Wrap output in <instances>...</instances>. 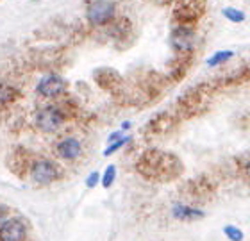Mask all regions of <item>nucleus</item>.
<instances>
[{"instance_id": "obj_1", "label": "nucleus", "mask_w": 250, "mask_h": 241, "mask_svg": "<svg viewBox=\"0 0 250 241\" xmlns=\"http://www.w3.org/2000/svg\"><path fill=\"white\" fill-rule=\"evenodd\" d=\"M136 170L146 181L168 182V181L177 179L183 173V162L175 154L150 148L140 156V159L136 162Z\"/></svg>"}, {"instance_id": "obj_2", "label": "nucleus", "mask_w": 250, "mask_h": 241, "mask_svg": "<svg viewBox=\"0 0 250 241\" xmlns=\"http://www.w3.org/2000/svg\"><path fill=\"white\" fill-rule=\"evenodd\" d=\"M208 9V0H183L173 11V23L183 27H195Z\"/></svg>"}, {"instance_id": "obj_3", "label": "nucleus", "mask_w": 250, "mask_h": 241, "mask_svg": "<svg viewBox=\"0 0 250 241\" xmlns=\"http://www.w3.org/2000/svg\"><path fill=\"white\" fill-rule=\"evenodd\" d=\"M115 11V4L111 0H89L86 5V18L95 27L107 25L116 18Z\"/></svg>"}, {"instance_id": "obj_4", "label": "nucleus", "mask_w": 250, "mask_h": 241, "mask_svg": "<svg viewBox=\"0 0 250 241\" xmlns=\"http://www.w3.org/2000/svg\"><path fill=\"white\" fill-rule=\"evenodd\" d=\"M177 107H179V113L184 115L186 118L195 116L198 113L206 111V107H208V95L204 93L202 88H193L189 91H186L179 99Z\"/></svg>"}, {"instance_id": "obj_5", "label": "nucleus", "mask_w": 250, "mask_h": 241, "mask_svg": "<svg viewBox=\"0 0 250 241\" xmlns=\"http://www.w3.org/2000/svg\"><path fill=\"white\" fill-rule=\"evenodd\" d=\"M197 45V34L193 27L175 25L170 32V47L175 54H191Z\"/></svg>"}, {"instance_id": "obj_6", "label": "nucleus", "mask_w": 250, "mask_h": 241, "mask_svg": "<svg viewBox=\"0 0 250 241\" xmlns=\"http://www.w3.org/2000/svg\"><path fill=\"white\" fill-rule=\"evenodd\" d=\"M64 111L56 105H48L45 109H42L36 116V125L40 131L43 132H56L59 127L64 123Z\"/></svg>"}, {"instance_id": "obj_7", "label": "nucleus", "mask_w": 250, "mask_h": 241, "mask_svg": "<svg viewBox=\"0 0 250 241\" xmlns=\"http://www.w3.org/2000/svg\"><path fill=\"white\" fill-rule=\"evenodd\" d=\"M31 177L36 184H50L61 177V168L54 161L40 159L31 166Z\"/></svg>"}, {"instance_id": "obj_8", "label": "nucleus", "mask_w": 250, "mask_h": 241, "mask_svg": "<svg viewBox=\"0 0 250 241\" xmlns=\"http://www.w3.org/2000/svg\"><path fill=\"white\" fill-rule=\"evenodd\" d=\"M93 79L105 91L116 93L118 89L124 88V77L115 68H97L93 72Z\"/></svg>"}, {"instance_id": "obj_9", "label": "nucleus", "mask_w": 250, "mask_h": 241, "mask_svg": "<svg viewBox=\"0 0 250 241\" xmlns=\"http://www.w3.org/2000/svg\"><path fill=\"white\" fill-rule=\"evenodd\" d=\"M66 88H68L66 80L56 74H50V75H45V77L40 80L36 91L42 95V97H45V99H54V97H59L61 93H64Z\"/></svg>"}, {"instance_id": "obj_10", "label": "nucleus", "mask_w": 250, "mask_h": 241, "mask_svg": "<svg viewBox=\"0 0 250 241\" xmlns=\"http://www.w3.org/2000/svg\"><path fill=\"white\" fill-rule=\"evenodd\" d=\"M0 234H2V241H23L27 236L25 221L20 220V218L2 220Z\"/></svg>"}, {"instance_id": "obj_11", "label": "nucleus", "mask_w": 250, "mask_h": 241, "mask_svg": "<svg viewBox=\"0 0 250 241\" xmlns=\"http://www.w3.org/2000/svg\"><path fill=\"white\" fill-rule=\"evenodd\" d=\"M193 64V52L191 54H177L175 58L170 61L168 64V74H170V79L173 82H179L186 77V74L189 72Z\"/></svg>"}, {"instance_id": "obj_12", "label": "nucleus", "mask_w": 250, "mask_h": 241, "mask_svg": "<svg viewBox=\"0 0 250 241\" xmlns=\"http://www.w3.org/2000/svg\"><path fill=\"white\" fill-rule=\"evenodd\" d=\"M105 31L109 34L113 40L116 41H124L125 38L129 36L130 32H132V25H130V21L124 16H118L115 20H111L107 25H105Z\"/></svg>"}, {"instance_id": "obj_13", "label": "nucleus", "mask_w": 250, "mask_h": 241, "mask_svg": "<svg viewBox=\"0 0 250 241\" xmlns=\"http://www.w3.org/2000/svg\"><path fill=\"white\" fill-rule=\"evenodd\" d=\"M81 141L75 140V138H64L61 141L58 143V147H56V152H58L59 158L62 159H68V161H72V159L79 158L81 156Z\"/></svg>"}, {"instance_id": "obj_14", "label": "nucleus", "mask_w": 250, "mask_h": 241, "mask_svg": "<svg viewBox=\"0 0 250 241\" xmlns=\"http://www.w3.org/2000/svg\"><path fill=\"white\" fill-rule=\"evenodd\" d=\"M173 127V118L167 113H161V115L154 116L150 121H148V125H146V131L148 132H154V134H161V132H167L170 131Z\"/></svg>"}, {"instance_id": "obj_15", "label": "nucleus", "mask_w": 250, "mask_h": 241, "mask_svg": "<svg viewBox=\"0 0 250 241\" xmlns=\"http://www.w3.org/2000/svg\"><path fill=\"white\" fill-rule=\"evenodd\" d=\"M172 215L173 218H177V220H183V221H191V220H198V218H204V211L200 209H195V207H189V205H173L172 209Z\"/></svg>"}, {"instance_id": "obj_16", "label": "nucleus", "mask_w": 250, "mask_h": 241, "mask_svg": "<svg viewBox=\"0 0 250 241\" xmlns=\"http://www.w3.org/2000/svg\"><path fill=\"white\" fill-rule=\"evenodd\" d=\"M232 56H234L232 50H218V52L213 54V56L208 59V66H220V64H224L225 61H229Z\"/></svg>"}, {"instance_id": "obj_17", "label": "nucleus", "mask_w": 250, "mask_h": 241, "mask_svg": "<svg viewBox=\"0 0 250 241\" xmlns=\"http://www.w3.org/2000/svg\"><path fill=\"white\" fill-rule=\"evenodd\" d=\"M224 16L227 18L229 21H232V23H241V21H245V13L241 9H236V7H225L224 11Z\"/></svg>"}, {"instance_id": "obj_18", "label": "nucleus", "mask_w": 250, "mask_h": 241, "mask_svg": "<svg viewBox=\"0 0 250 241\" xmlns=\"http://www.w3.org/2000/svg\"><path fill=\"white\" fill-rule=\"evenodd\" d=\"M115 179H116V166L115 164H109V166L105 168L104 177H102V186L104 188H111V184L115 182Z\"/></svg>"}, {"instance_id": "obj_19", "label": "nucleus", "mask_w": 250, "mask_h": 241, "mask_svg": "<svg viewBox=\"0 0 250 241\" xmlns=\"http://www.w3.org/2000/svg\"><path fill=\"white\" fill-rule=\"evenodd\" d=\"M224 234L229 238L230 241H243V231H240V229L234 225H225Z\"/></svg>"}, {"instance_id": "obj_20", "label": "nucleus", "mask_w": 250, "mask_h": 241, "mask_svg": "<svg viewBox=\"0 0 250 241\" xmlns=\"http://www.w3.org/2000/svg\"><path fill=\"white\" fill-rule=\"evenodd\" d=\"M16 97H18V91H16L15 88H11V86H2V95H0L2 105H5L7 102H13Z\"/></svg>"}, {"instance_id": "obj_21", "label": "nucleus", "mask_w": 250, "mask_h": 241, "mask_svg": "<svg viewBox=\"0 0 250 241\" xmlns=\"http://www.w3.org/2000/svg\"><path fill=\"white\" fill-rule=\"evenodd\" d=\"M129 141H130V136H125V138H122V140H118V141L109 143V147L104 150V156L107 158V156H111V154H115L116 150H120V148L124 147V145H127Z\"/></svg>"}, {"instance_id": "obj_22", "label": "nucleus", "mask_w": 250, "mask_h": 241, "mask_svg": "<svg viewBox=\"0 0 250 241\" xmlns=\"http://www.w3.org/2000/svg\"><path fill=\"white\" fill-rule=\"evenodd\" d=\"M99 181H100V173L91 172L88 175V179H86V186H88V188H95V186L99 184Z\"/></svg>"}, {"instance_id": "obj_23", "label": "nucleus", "mask_w": 250, "mask_h": 241, "mask_svg": "<svg viewBox=\"0 0 250 241\" xmlns=\"http://www.w3.org/2000/svg\"><path fill=\"white\" fill-rule=\"evenodd\" d=\"M154 4H159V5H170V4H181L183 0H150Z\"/></svg>"}, {"instance_id": "obj_24", "label": "nucleus", "mask_w": 250, "mask_h": 241, "mask_svg": "<svg viewBox=\"0 0 250 241\" xmlns=\"http://www.w3.org/2000/svg\"><path fill=\"white\" fill-rule=\"evenodd\" d=\"M122 131H118V132H113V134H111L109 138H107V141L109 143H115V141H118V140H122Z\"/></svg>"}, {"instance_id": "obj_25", "label": "nucleus", "mask_w": 250, "mask_h": 241, "mask_svg": "<svg viewBox=\"0 0 250 241\" xmlns=\"http://www.w3.org/2000/svg\"><path fill=\"white\" fill-rule=\"evenodd\" d=\"M241 168H243V172H245L247 175H249V177H250V156L245 159V161H243V164H241Z\"/></svg>"}, {"instance_id": "obj_26", "label": "nucleus", "mask_w": 250, "mask_h": 241, "mask_svg": "<svg viewBox=\"0 0 250 241\" xmlns=\"http://www.w3.org/2000/svg\"><path fill=\"white\" fill-rule=\"evenodd\" d=\"M129 127H130V121H124V123H122V129H124V131L125 129H129Z\"/></svg>"}]
</instances>
